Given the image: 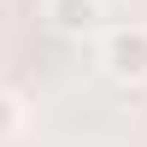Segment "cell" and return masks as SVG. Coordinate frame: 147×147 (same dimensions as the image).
<instances>
[{"label": "cell", "mask_w": 147, "mask_h": 147, "mask_svg": "<svg viewBox=\"0 0 147 147\" xmlns=\"http://www.w3.org/2000/svg\"><path fill=\"white\" fill-rule=\"evenodd\" d=\"M100 71L124 88L147 82V24H112L100 30Z\"/></svg>", "instance_id": "6da1fadb"}, {"label": "cell", "mask_w": 147, "mask_h": 147, "mask_svg": "<svg viewBox=\"0 0 147 147\" xmlns=\"http://www.w3.org/2000/svg\"><path fill=\"white\" fill-rule=\"evenodd\" d=\"M41 18L53 24L59 35H94L106 24V6L100 0H41Z\"/></svg>", "instance_id": "7a4b0ae2"}, {"label": "cell", "mask_w": 147, "mask_h": 147, "mask_svg": "<svg viewBox=\"0 0 147 147\" xmlns=\"http://www.w3.org/2000/svg\"><path fill=\"white\" fill-rule=\"evenodd\" d=\"M18 129H24V100L12 88H0V141H12Z\"/></svg>", "instance_id": "3957f363"}]
</instances>
